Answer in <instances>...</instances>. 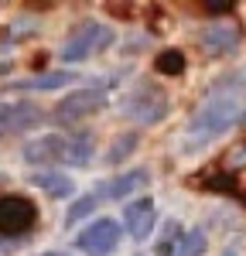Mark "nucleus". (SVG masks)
Masks as SVG:
<instances>
[{
    "instance_id": "nucleus-10",
    "label": "nucleus",
    "mask_w": 246,
    "mask_h": 256,
    "mask_svg": "<svg viewBox=\"0 0 246 256\" xmlns=\"http://www.w3.org/2000/svg\"><path fill=\"white\" fill-rule=\"evenodd\" d=\"M240 28L229 24V20H212L198 31V48L212 58H226V55H236L240 52Z\"/></svg>"
},
{
    "instance_id": "nucleus-5",
    "label": "nucleus",
    "mask_w": 246,
    "mask_h": 256,
    "mask_svg": "<svg viewBox=\"0 0 246 256\" xmlns=\"http://www.w3.org/2000/svg\"><path fill=\"white\" fill-rule=\"evenodd\" d=\"M106 89L100 86H82V89H72V92H65V96L55 102V110L48 113V120L55 123V126H76L82 120L96 116L102 106H106Z\"/></svg>"
},
{
    "instance_id": "nucleus-6",
    "label": "nucleus",
    "mask_w": 246,
    "mask_h": 256,
    "mask_svg": "<svg viewBox=\"0 0 246 256\" xmlns=\"http://www.w3.org/2000/svg\"><path fill=\"white\" fill-rule=\"evenodd\" d=\"M38 226V205L24 195H0V239L24 242Z\"/></svg>"
},
{
    "instance_id": "nucleus-14",
    "label": "nucleus",
    "mask_w": 246,
    "mask_h": 256,
    "mask_svg": "<svg viewBox=\"0 0 246 256\" xmlns=\"http://www.w3.org/2000/svg\"><path fill=\"white\" fill-rule=\"evenodd\" d=\"M137 144H140V134H137V130H123V134H116V137H113V144L106 147V154H102V164H106V168L123 164V160L137 150Z\"/></svg>"
},
{
    "instance_id": "nucleus-18",
    "label": "nucleus",
    "mask_w": 246,
    "mask_h": 256,
    "mask_svg": "<svg viewBox=\"0 0 246 256\" xmlns=\"http://www.w3.org/2000/svg\"><path fill=\"white\" fill-rule=\"evenodd\" d=\"M10 250H18V242H7V239H0V253H10Z\"/></svg>"
},
{
    "instance_id": "nucleus-1",
    "label": "nucleus",
    "mask_w": 246,
    "mask_h": 256,
    "mask_svg": "<svg viewBox=\"0 0 246 256\" xmlns=\"http://www.w3.org/2000/svg\"><path fill=\"white\" fill-rule=\"evenodd\" d=\"M246 123V68L229 72L212 82L205 102L195 110V116L184 126L182 150H202L212 140L226 137L229 130Z\"/></svg>"
},
{
    "instance_id": "nucleus-17",
    "label": "nucleus",
    "mask_w": 246,
    "mask_h": 256,
    "mask_svg": "<svg viewBox=\"0 0 246 256\" xmlns=\"http://www.w3.org/2000/svg\"><path fill=\"white\" fill-rule=\"evenodd\" d=\"M158 72H164V76H182L184 72V52L164 48L161 55H158Z\"/></svg>"
},
{
    "instance_id": "nucleus-11",
    "label": "nucleus",
    "mask_w": 246,
    "mask_h": 256,
    "mask_svg": "<svg viewBox=\"0 0 246 256\" xmlns=\"http://www.w3.org/2000/svg\"><path fill=\"white\" fill-rule=\"evenodd\" d=\"M150 184V171L147 168H130V171H123V174H113L106 178L100 188H96V198L100 202H130V198L137 195L140 188Z\"/></svg>"
},
{
    "instance_id": "nucleus-3",
    "label": "nucleus",
    "mask_w": 246,
    "mask_h": 256,
    "mask_svg": "<svg viewBox=\"0 0 246 256\" xmlns=\"http://www.w3.org/2000/svg\"><path fill=\"white\" fill-rule=\"evenodd\" d=\"M168 110H171V99H168V92L154 79H137L123 92V102H120V113L130 123H137V126L161 123L168 116Z\"/></svg>"
},
{
    "instance_id": "nucleus-8",
    "label": "nucleus",
    "mask_w": 246,
    "mask_h": 256,
    "mask_svg": "<svg viewBox=\"0 0 246 256\" xmlns=\"http://www.w3.org/2000/svg\"><path fill=\"white\" fill-rule=\"evenodd\" d=\"M48 120L34 99H0V140L14 137V134H28Z\"/></svg>"
},
{
    "instance_id": "nucleus-19",
    "label": "nucleus",
    "mask_w": 246,
    "mask_h": 256,
    "mask_svg": "<svg viewBox=\"0 0 246 256\" xmlns=\"http://www.w3.org/2000/svg\"><path fill=\"white\" fill-rule=\"evenodd\" d=\"M4 72H10V65H7V62H0V76H4Z\"/></svg>"
},
{
    "instance_id": "nucleus-13",
    "label": "nucleus",
    "mask_w": 246,
    "mask_h": 256,
    "mask_svg": "<svg viewBox=\"0 0 246 256\" xmlns=\"http://www.w3.org/2000/svg\"><path fill=\"white\" fill-rule=\"evenodd\" d=\"M28 184L38 188V192H44L48 198H72L76 195V181L65 174V171H52V168L28 174Z\"/></svg>"
},
{
    "instance_id": "nucleus-9",
    "label": "nucleus",
    "mask_w": 246,
    "mask_h": 256,
    "mask_svg": "<svg viewBox=\"0 0 246 256\" xmlns=\"http://www.w3.org/2000/svg\"><path fill=\"white\" fill-rule=\"evenodd\" d=\"M123 232L134 239V242H147L150 232H154V226H158V202L154 198H130L126 205H123Z\"/></svg>"
},
{
    "instance_id": "nucleus-7",
    "label": "nucleus",
    "mask_w": 246,
    "mask_h": 256,
    "mask_svg": "<svg viewBox=\"0 0 246 256\" xmlns=\"http://www.w3.org/2000/svg\"><path fill=\"white\" fill-rule=\"evenodd\" d=\"M120 239H123V226L116 222V218L102 216V218H92L86 229L76 232L72 250L82 253V256H110L116 246H120Z\"/></svg>"
},
{
    "instance_id": "nucleus-2",
    "label": "nucleus",
    "mask_w": 246,
    "mask_h": 256,
    "mask_svg": "<svg viewBox=\"0 0 246 256\" xmlns=\"http://www.w3.org/2000/svg\"><path fill=\"white\" fill-rule=\"evenodd\" d=\"M20 160L31 164L34 171H58V168H89L96 160V137L86 134V130H76V134H62V130H52V134H41V137H31L24 147H20Z\"/></svg>"
},
{
    "instance_id": "nucleus-15",
    "label": "nucleus",
    "mask_w": 246,
    "mask_h": 256,
    "mask_svg": "<svg viewBox=\"0 0 246 256\" xmlns=\"http://www.w3.org/2000/svg\"><path fill=\"white\" fill-rule=\"evenodd\" d=\"M102 202L96 198V192H86V195H76V202L68 205V212H65V229H76L82 218H89L96 208H100Z\"/></svg>"
},
{
    "instance_id": "nucleus-16",
    "label": "nucleus",
    "mask_w": 246,
    "mask_h": 256,
    "mask_svg": "<svg viewBox=\"0 0 246 256\" xmlns=\"http://www.w3.org/2000/svg\"><path fill=\"white\" fill-rule=\"evenodd\" d=\"M205 250H208L205 229H188V232L182 236V242H178L174 256H205Z\"/></svg>"
},
{
    "instance_id": "nucleus-12",
    "label": "nucleus",
    "mask_w": 246,
    "mask_h": 256,
    "mask_svg": "<svg viewBox=\"0 0 246 256\" xmlns=\"http://www.w3.org/2000/svg\"><path fill=\"white\" fill-rule=\"evenodd\" d=\"M79 82V72L68 68H52V72H38V76H20V79L7 82V92H55V89H68Z\"/></svg>"
},
{
    "instance_id": "nucleus-4",
    "label": "nucleus",
    "mask_w": 246,
    "mask_h": 256,
    "mask_svg": "<svg viewBox=\"0 0 246 256\" xmlns=\"http://www.w3.org/2000/svg\"><path fill=\"white\" fill-rule=\"evenodd\" d=\"M113 41H116V31H113L110 24H102V20L89 18V20H82L79 28H76L68 38L62 41L58 58L65 62V65H82V62L92 58V55L106 52Z\"/></svg>"
}]
</instances>
